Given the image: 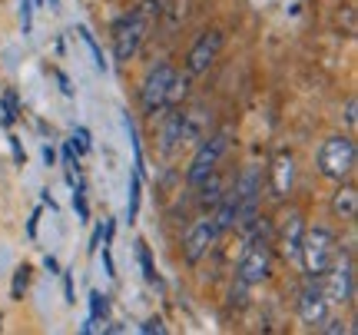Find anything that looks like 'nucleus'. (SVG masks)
Listing matches in <instances>:
<instances>
[{"label":"nucleus","instance_id":"1","mask_svg":"<svg viewBox=\"0 0 358 335\" xmlns=\"http://www.w3.org/2000/svg\"><path fill=\"white\" fill-rule=\"evenodd\" d=\"M335 252H338V243H335L332 229L315 226V229H306V232H302L299 259H302V266H306L308 279H322V276H325V269L332 266Z\"/></svg>","mask_w":358,"mask_h":335},{"label":"nucleus","instance_id":"2","mask_svg":"<svg viewBox=\"0 0 358 335\" xmlns=\"http://www.w3.org/2000/svg\"><path fill=\"white\" fill-rule=\"evenodd\" d=\"M355 169V143L348 136H329L319 146V173L325 180L345 183Z\"/></svg>","mask_w":358,"mask_h":335},{"label":"nucleus","instance_id":"3","mask_svg":"<svg viewBox=\"0 0 358 335\" xmlns=\"http://www.w3.org/2000/svg\"><path fill=\"white\" fill-rule=\"evenodd\" d=\"M325 285H322V292L329 299V306H348L352 296H355V272H352V259L348 252H335L332 266L325 269Z\"/></svg>","mask_w":358,"mask_h":335},{"label":"nucleus","instance_id":"4","mask_svg":"<svg viewBox=\"0 0 358 335\" xmlns=\"http://www.w3.org/2000/svg\"><path fill=\"white\" fill-rule=\"evenodd\" d=\"M146 13L150 10H136V13H127L120 17L113 24V57L120 64H127L136 57L143 43V34H146Z\"/></svg>","mask_w":358,"mask_h":335},{"label":"nucleus","instance_id":"5","mask_svg":"<svg viewBox=\"0 0 358 335\" xmlns=\"http://www.w3.org/2000/svg\"><path fill=\"white\" fill-rule=\"evenodd\" d=\"M226 150H229V129H219L213 136H203V146H199V153L192 156V166H189V173H186V180H189L192 186H199L209 173H216L219 159H222Z\"/></svg>","mask_w":358,"mask_h":335},{"label":"nucleus","instance_id":"6","mask_svg":"<svg viewBox=\"0 0 358 335\" xmlns=\"http://www.w3.org/2000/svg\"><path fill=\"white\" fill-rule=\"evenodd\" d=\"M268 272H272V252H268V243L262 236H252L249 245H245L243 259H239V279L245 285H256L262 279H268Z\"/></svg>","mask_w":358,"mask_h":335},{"label":"nucleus","instance_id":"7","mask_svg":"<svg viewBox=\"0 0 358 335\" xmlns=\"http://www.w3.org/2000/svg\"><path fill=\"white\" fill-rule=\"evenodd\" d=\"M259 190H262L259 166H245V173L239 176V183H236V222H239V226H245V229L256 222Z\"/></svg>","mask_w":358,"mask_h":335},{"label":"nucleus","instance_id":"8","mask_svg":"<svg viewBox=\"0 0 358 335\" xmlns=\"http://www.w3.org/2000/svg\"><path fill=\"white\" fill-rule=\"evenodd\" d=\"M173 77H176V70L169 64H156L153 70H150V77H146V83H143V113L146 116H156L159 110H166V93H169V83H173Z\"/></svg>","mask_w":358,"mask_h":335},{"label":"nucleus","instance_id":"9","mask_svg":"<svg viewBox=\"0 0 358 335\" xmlns=\"http://www.w3.org/2000/svg\"><path fill=\"white\" fill-rule=\"evenodd\" d=\"M216 222H213V216H206V220H196L189 226V232L182 236V259L189 262V266H196L199 259L209 252V245L216 243Z\"/></svg>","mask_w":358,"mask_h":335},{"label":"nucleus","instance_id":"10","mask_svg":"<svg viewBox=\"0 0 358 335\" xmlns=\"http://www.w3.org/2000/svg\"><path fill=\"white\" fill-rule=\"evenodd\" d=\"M219 50H222V34H219V30H206L203 37L196 40V47L189 50V57H186V73H189V77L206 73L209 66L216 64Z\"/></svg>","mask_w":358,"mask_h":335},{"label":"nucleus","instance_id":"11","mask_svg":"<svg viewBox=\"0 0 358 335\" xmlns=\"http://www.w3.org/2000/svg\"><path fill=\"white\" fill-rule=\"evenodd\" d=\"M299 315H302V322L306 325H322L329 319V299L322 292L319 279H312V283L302 289V299H299Z\"/></svg>","mask_w":358,"mask_h":335},{"label":"nucleus","instance_id":"12","mask_svg":"<svg viewBox=\"0 0 358 335\" xmlns=\"http://www.w3.org/2000/svg\"><path fill=\"white\" fill-rule=\"evenodd\" d=\"M292 183H295V159H292V153L282 150L272 159V196L285 199V196L292 193Z\"/></svg>","mask_w":358,"mask_h":335},{"label":"nucleus","instance_id":"13","mask_svg":"<svg viewBox=\"0 0 358 335\" xmlns=\"http://www.w3.org/2000/svg\"><path fill=\"white\" fill-rule=\"evenodd\" d=\"M206 106H192V110H182V116H179V143H196L203 140V136H209L206 133Z\"/></svg>","mask_w":358,"mask_h":335},{"label":"nucleus","instance_id":"14","mask_svg":"<svg viewBox=\"0 0 358 335\" xmlns=\"http://www.w3.org/2000/svg\"><path fill=\"white\" fill-rule=\"evenodd\" d=\"M302 232H306V222L299 213H289V222L282 226V252L289 259H299V245H302Z\"/></svg>","mask_w":358,"mask_h":335},{"label":"nucleus","instance_id":"15","mask_svg":"<svg viewBox=\"0 0 358 335\" xmlns=\"http://www.w3.org/2000/svg\"><path fill=\"white\" fill-rule=\"evenodd\" d=\"M332 213L338 216V220H355V213H358V193H355V186H338V193L332 196Z\"/></svg>","mask_w":358,"mask_h":335},{"label":"nucleus","instance_id":"16","mask_svg":"<svg viewBox=\"0 0 358 335\" xmlns=\"http://www.w3.org/2000/svg\"><path fill=\"white\" fill-rule=\"evenodd\" d=\"M179 116H182V110L169 106V120H166V129H163V153H173V146L179 143Z\"/></svg>","mask_w":358,"mask_h":335},{"label":"nucleus","instance_id":"17","mask_svg":"<svg viewBox=\"0 0 358 335\" xmlns=\"http://www.w3.org/2000/svg\"><path fill=\"white\" fill-rule=\"evenodd\" d=\"M140 186H143V169H133V180H129V203H127L129 222L136 220V213H140Z\"/></svg>","mask_w":358,"mask_h":335},{"label":"nucleus","instance_id":"18","mask_svg":"<svg viewBox=\"0 0 358 335\" xmlns=\"http://www.w3.org/2000/svg\"><path fill=\"white\" fill-rule=\"evenodd\" d=\"M106 315H110V299L103 296V292H90V319L100 325V322H106Z\"/></svg>","mask_w":358,"mask_h":335},{"label":"nucleus","instance_id":"19","mask_svg":"<svg viewBox=\"0 0 358 335\" xmlns=\"http://www.w3.org/2000/svg\"><path fill=\"white\" fill-rule=\"evenodd\" d=\"M136 259H140L143 279H146V283H156V266H153V256H150V245L146 243H136Z\"/></svg>","mask_w":358,"mask_h":335},{"label":"nucleus","instance_id":"20","mask_svg":"<svg viewBox=\"0 0 358 335\" xmlns=\"http://www.w3.org/2000/svg\"><path fill=\"white\" fill-rule=\"evenodd\" d=\"M199 186H203V196H199V203H203V206H216L219 199H222V193H219V180L213 176V173H209Z\"/></svg>","mask_w":358,"mask_h":335},{"label":"nucleus","instance_id":"21","mask_svg":"<svg viewBox=\"0 0 358 335\" xmlns=\"http://www.w3.org/2000/svg\"><path fill=\"white\" fill-rule=\"evenodd\" d=\"M27 285H30V266H17V272H13V285H10V296L13 299H24Z\"/></svg>","mask_w":358,"mask_h":335},{"label":"nucleus","instance_id":"22","mask_svg":"<svg viewBox=\"0 0 358 335\" xmlns=\"http://www.w3.org/2000/svg\"><path fill=\"white\" fill-rule=\"evenodd\" d=\"M17 113H20V110H17V93L7 90V93H3V123L10 127L13 120H17Z\"/></svg>","mask_w":358,"mask_h":335},{"label":"nucleus","instance_id":"23","mask_svg":"<svg viewBox=\"0 0 358 335\" xmlns=\"http://www.w3.org/2000/svg\"><path fill=\"white\" fill-rule=\"evenodd\" d=\"M80 37H83V43H87L90 53H93V64H96V70H106V60H103V53H100V47H96V40L90 37L87 30H80Z\"/></svg>","mask_w":358,"mask_h":335},{"label":"nucleus","instance_id":"24","mask_svg":"<svg viewBox=\"0 0 358 335\" xmlns=\"http://www.w3.org/2000/svg\"><path fill=\"white\" fill-rule=\"evenodd\" d=\"M73 209H77L80 222L90 220V206H87V199H83V190H77V186H73Z\"/></svg>","mask_w":358,"mask_h":335},{"label":"nucleus","instance_id":"25","mask_svg":"<svg viewBox=\"0 0 358 335\" xmlns=\"http://www.w3.org/2000/svg\"><path fill=\"white\" fill-rule=\"evenodd\" d=\"M140 332H146V335H166V325H163V319H156V315H153V319H146V322H143L140 325Z\"/></svg>","mask_w":358,"mask_h":335},{"label":"nucleus","instance_id":"26","mask_svg":"<svg viewBox=\"0 0 358 335\" xmlns=\"http://www.w3.org/2000/svg\"><path fill=\"white\" fill-rule=\"evenodd\" d=\"M20 20H24V34H30V27H34V0H24Z\"/></svg>","mask_w":358,"mask_h":335},{"label":"nucleus","instance_id":"27","mask_svg":"<svg viewBox=\"0 0 358 335\" xmlns=\"http://www.w3.org/2000/svg\"><path fill=\"white\" fill-rule=\"evenodd\" d=\"M73 146H77V153H87V150H90V133L83 127L73 133Z\"/></svg>","mask_w":358,"mask_h":335},{"label":"nucleus","instance_id":"28","mask_svg":"<svg viewBox=\"0 0 358 335\" xmlns=\"http://www.w3.org/2000/svg\"><path fill=\"white\" fill-rule=\"evenodd\" d=\"M355 110H358V104H355V97H352V100L345 104V123H348V127H355V123H358V113H355Z\"/></svg>","mask_w":358,"mask_h":335},{"label":"nucleus","instance_id":"29","mask_svg":"<svg viewBox=\"0 0 358 335\" xmlns=\"http://www.w3.org/2000/svg\"><path fill=\"white\" fill-rule=\"evenodd\" d=\"M64 292H66V302H77L73 299V276L70 272H64Z\"/></svg>","mask_w":358,"mask_h":335},{"label":"nucleus","instance_id":"30","mask_svg":"<svg viewBox=\"0 0 358 335\" xmlns=\"http://www.w3.org/2000/svg\"><path fill=\"white\" fill-rule=\"evenodd\" d=\"M10 150H13V159L24 163V150H20V140H17V136H10Z\"/></svg>","mask_w":358,"mask_h":335},{"label":"nucleus","instance_id":"31","mask_svg":"<svg viewBox=\"0 0 358 335\" xmlns=\"http://www.w3.org/2000/svg\"><path fill=\"white\" fill-rule=\"evenodd\" d=\"M43 163H47V166H53V163H57V153H53L50 146H43Z\"/></svg>","mask_w":358,"mask_h":335},{"label":"nucleus","instance_id":"32","mask_svg":"<svg viewBox=\"0 0 358 335\" xmlns=\"http://www.w3.org/2000/svg\"><path fill=\"white\" fill-rule=\"evenodd\" d=\"M57 80H60V87H64V93L70 97V93H73V87H70V80H66L64 73H57Z\"/></svg>","mask_w":358,"mask_h":335},{"label":"nucleus","instance_id":"33","mask_svg":"<svg viewBox=\"0 0 358 335\" xmlns=\"http://www.w3.org/2000/svg\"><path fill=\"white\" fill-rule=\"evenodd\" d=\"M37 216H40V213H34V216H30V226H27V232H30V236H37Z\"/></svg>","mask_w":358,"mask_h":335},{"label":"nucleus","instance_id":"34","mask_svg":"<svg viewBox=\"0 0 358 335\" xmlns=\"http://www.w3.org/2000/svg\"><path fill=\"white\" fill-rule=\"evenodd\" d=\"M322 325H325V322H322ZM325 332H342V322H329V325H325Z\"/></svg>","mask_w":358,"mask_h":335},{"label":"nucleus","instance_id":"35","mask_svg":"<svg viewBox=\"0 0 358 335\" xmlns=\"http://www.w3.org/2000/svg\"><path fill=\"white\" fill-rule=\"evenodd\" d=\"M47 3H50V10H57V7H60V0H47Z\"/></svg>","mask_w":358,"mask_h":335}]
</instances>
